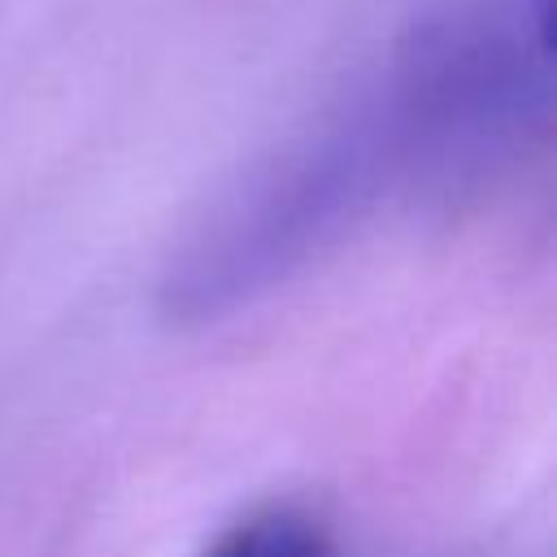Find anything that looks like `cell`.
<instances>
[{
  "label": "cell",
  "mask_w": 557,
  "mask_h": 557,
  "mask_svg": "<svg viewBox=\"0 0 557 557\" xmlns=\"http://www.w3.org/2000/svg\"><path fill=\"white\" fill-rule=\"evenodd\" d=\"M200 557H335L331 531L300 505H261L209 540Z\"/></svg>",
  "instance_id": "2"
},
{
  "label": "cell",
  "mask_w": 557,
  "mask_h": 557,
  "mask_svg": "<svg viewBox=\"0 0 557 557\" xmlns=\"http://www.w3.org/2000/svg\"><path fill=\"white\" fill-rule=\"evenodd\" d=\"M548 104V0H435L183 239L161 283L170 322H218L387 205L492 178L544 135Z\"/></svg>",
  "instance_id": "1"
}]
</instances>
